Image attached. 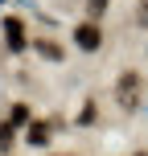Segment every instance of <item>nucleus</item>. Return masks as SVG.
Here are the masks:
<instances>
[{"label":"nucleus","mask_w":148,"mask_h":156,"mask_svg":"<svg viewBox=\"0 0 148 156\" xmlns=\"http://www.w3.org/2000/svg\"><path fill=\"white\" fill-rule=\"evenodd\" d=\"M115 94H119V107H124V111H136V107H140V74L128 70L124 78H119Z\"/></svg>","instance_id":"1"},{"label":"nucleus","mask_w":148,"mask_h":156,"mask_svg":"<svg viewBox=\"0 0 148 156\" xmlns=\"http://www.w3.org/2000/svg\"><path fill=\"white\" fill-rule=\"evenodd\" d=\"M74 45H78V49H86V54H95V49L103 45V29H99L95 21H82V25L74 29Z\"/></svg>","instance_id":"2"},{"label":"nucleus","mask_w":148,"mask_h":156,"mask_svg":"<svg viewBox=\"0 0 148 156\" xmlns=\"http://www.w3.org/2000/svg\"><path fill=\"white\" fill-rule=\"evenodd\" d=\"M25 140H29L33 148H45V144H49V123H45V119H29V127H25Z\"/></svg>","instance_id":"3"},{"label":"nucleus","mask_w":148,"mask_h":156,"mask_svg":"<svg viewBox=\"0 0 148 156\" xmlns=\"http://www.w3.org/2000/svg\"><path fill=\"white\" fill-rule=\"evenodd\" d=\"M4 41H8V49H25V25H21V16H8L4 21Z\"/></svg>","instance_id":"4"},{"label":"nucleus","mask_w":148,"mask_h":156,"mask_svg":"<svg viewBox=\"0 0 148 156\" xmlns=\"http://www.w3.org/2000/svg\"><path fill=\"white\" fill-rule=\"evenodd\" d=\"M33 45H37V54H41V58H49V62H58V58H62V45H58V41H45V37H37Z\"/></svg>","instance_id":"5"},{"label":"nucleus","mask_w":148,"mask_h":156,"mask_svg":"<svg viewBox=\"0 0 148 156\" xmlns=\"http://www.w3.org/2000/svg\"><path fill=\"white\" fill-rule=\"evenodd\" d=\"M8 123H29V107H25V103H16V107H13V119H8Z\"/></svg>","instance_id":"6"},{"label":"nucleus","mask_w":148,"mask_h":156,"mask_svg":"<svg viewBox=\"0 0 148 156\" xmlns=\"http://www.w3.org/2000/svg\"><path fill=\"white\" fill-rule=\"evenodd\" d=\"M13 140H16V127L13 123H0V148H8Z\"/></svg>","instance_id":"7"},{"label":"nucleus","mask_w":148,"mask_h":156,"mask_svg":"<svg viewBox=\"0 0 148 156\" xmlns=\"http://www.w3.org/2000/svg\"><path fill=\"white\" fill-rule=\"evenodd\" d=\"M107 4H111V0H86V8H91V16H103V12H107Z\"/></svg>","instance_id":"8"},{"label":"nucleus","mask_w":148,"mask_h":156,"mask_svg":"<svg viewBox=\"0 0 148 156\" xmlns=\"http://www.w3.org/2000/svg\"><path fill=\"white\" fill-rule=\"evenodd\" d=\"M136 21H140V25H148V0H144V8H140V12H136Z\"/></svg>","instance_id":"9"},{"label":"nucleus","mask_w":148,"mask_h":156,"mask_svg":"<svg viewBox=\"0 0 148 156\" xmlns=\"http://www.w3.org/2000/svg\"><path fill=\"white\" fill-rule=\"evenodd\" d=\"M136 156H148V152H136Z\"/></svg>","instance_id":"10"}]
</instances>
